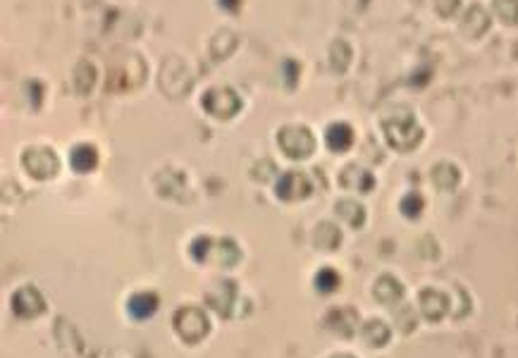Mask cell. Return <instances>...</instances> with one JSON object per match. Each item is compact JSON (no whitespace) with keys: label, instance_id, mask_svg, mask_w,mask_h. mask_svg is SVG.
<instances>
[{"label":"cell","instance_id":"obj_19","mask_svg":"<svg viewBox=\"0 0 518 358\" xmlns=\"http://www.w3.org/2000/svg\"><path fill=\"white\" fill-rule=\"evenodd\" d=\"M420 208H423V201H420V196H406L404 203H401V210H404L406 215H415Z\"/></svg>","mask_w":518,"mask_h":358},{"label":"cell","instance_id":"obj_9","mask_svg":"<svg viewBox=\"0 0 518 358\" xmlns=\"http://www.w3.org/2000/svg\"><path fill=\"white\" fill-rule=\"evenodd\" d=\"M158 308V296L151 291H142V294H134L130 299V313L137 321H146L151 318Z\"/></svg>","mask_w":518,"mask_h":358},{"label":"cell","instance_id":"obj_12","mask_svg":"<svg viewBox=\"0 0 518 358\" xmlns=\"http://www.w3.org/2000/svg\"><path fill=\"white\" fill-rule=\"evenodd\" d=\"M69 163H72V168L76 172H91L96 168V163H98V156H96L91 146H76L72 156H69Z\"/></svg>","mask_w":518,"mask_h":358},{"label":"cell","instance_id":"obj_21","mask_svg":"<svg viewBox=\"0 0 518 358\" xmlns=\"http://www.w3.org/2000/svg\"><path fill=\"white\" fill-rule=\"evenodd\" d=\"M284 69H287V84L294 86V81H297V62L287 60L284 62Z\"/></svg>","mask_w":518,"mask_h":358},{"label":"cell","instance_id":"obj_7","mask_svg":"<svg viewBox=\"0 0 518 358\" xmlns=\"http://www.w3.org/2000/svg\"><path fill=\"white\" fill-rule=\"evenodd\" d=\"M311 194V182L301 172H287L277 182V196L284 201H301Z\"/></svg>","mask_w":518,"mask_h":358},{"label":"cell","instance_id":"obj_15","mask_svg":"<svg viewBox=\"0 0 518 358\" xmlns=\"http://www.w3.org/2000/svg\"><path fill=\"white\" fill-rule=\"evenodd\" d=\"M495 12L504 24H518V0H495Z\"/></svg>","mask_w":518,"mask_h":358},{"label":"cell","instance_id":"obj_14","mask_svg":"<svg viewBox=\"0 0 518 358\" xmlns=\"http://www.w3.org/2000/svg\"><path fill=\"white\" fill-rule=\"evenodd\" d=\"M213 246H215V253L213 255H217V263L220 265H234L236 260H239V255H241V251L239 248H236V244L232 239H222V241H213Z\"/></svg>","mask_w":518,"mask_h":358},{"label":"cell","instance_id":"obj_4","mask_svg":"<svg viewBox=\"0 0 518 358\" xmlns=\"http://www.w3.org/2000/svg\"><path fill=\"white\" fill-rule=\"evenodd\" d=\"M203 108H206L210 115H215V117L229 120L241 110V98L227 86L210 88V91L203 96Z\"/></svg>","mask_w":518,"mask_h":358},{"label":"cell","instance_id":"obj_11","mask_svg":"<svg viewBox=\"0 0 518 358\" xmlns=\"http://www.w3.org/2000/svg\"><path fill=\"white\" fill-rule=\"evenodd\" d=\"M325 139H328V146L332 151H337V153H342V151H347L351 142H354V132H351V127L349 125H344V122H337V125H332L328 134H325Z\"/></svg>","mask_w":518,"mask_h":358},{"label":"cell","instance_id":"obj_22","mask_svg":"<svg viewBox=\"0 0 518 358\" xmlns=\"http://www.w3.org/2000/svg\"><path fill=\"white\" fill-rule=\"evenodd\" d=\"M220 3H222V8H225V10H236V8H239V0H220Z\"/></svg>","mask_w":518,"mask_h":358},{"label":"cell","instance_id":"obj_2","mask_svg":"<svg viewBox=\"0 0 518 358\" xmlns=\"http://www.w3.org/2000/svg\"><path fill=\"white\" fill-rule=\"evenodd\" d=\"M277 144L280 149H282L289 158H309L313 149H316V139H313V134L306 129V127H299V125H289L284 127V129L277 132Z\"/></svg>","mask_w":518,"mask_h":358},{"label":"cell","instance_id":"obj_3","mask_svg":"<svg viewBox=\"0 0 518 358\" xmlns=\"http://www.w3.org/2000/svg\"><path fill=\"white\" fill-rule=\"evenodd\" d=\"M175 330L184 342L196 344L208 335L210 325H208V318L198 308H182L175 316Z\"/></svg>","mask_w":518,"mask_h":358},{"label":"cell","instance_id":"obj_20","mask_svg":"<svg viewBox=\"0 0 518 358\" xmlns=\"http://www.w3.org/2000/svg\"><path fill=\"white\" fill-rule=\"evenodd\" d=\"M459 3H461V0H437V10H439V15L451 17L454 12H456Z\"/></svg>","mask_w":518,"mask_h":358},{"label":"cell","instance_id":"obj_23","mask_svg":"<svg viewBox=\"0 0 518 358\" xmlns=\"http://www.w3.org/2000/svg\"><path fill=\"white\" fill-rule=\"evenodd\" d=\"M337 358H349V356H337Z\"/></svg>","mask_w":518,"mask_h":358},{"label":"cell","instance_id":"obj_17","mask_svg":"<svg viewBox=\"0 0 518 358\" xmlns=\"http://www.w3.org/2000/svg\"><path fill=\"white\" fill-rule=\"evenodd\" d=\"M337 213H340L342 217H347L351 225H361V222H363V208H361V206H356L354 201H344V203H340V206H337Z\"/></svg>","mask_w":518,"mask_h":358},{"label":"cell","instance_id":"obj_8","mask_svg":"<svg viewBox=\"0 0 518 358\" xmlns=\"http://www.w3.org/2000/svg\"><path fill=\"white\" fill-rule=\"evenodd\" d=\"M461 27H464L466 36H473V38L483 36L485 31H488V27H490V15L483 8H478V5H476V8H471L468 12H466Z\"/></svg>","mask_w":518,"mask_h":358},{"label":"cell","instance_id":"obj_1","mask_svg":"<svg viewBox=\"0 0 518 358\" xmlns=\"http://www.w3.org/2000/svg\"><path fill=\"white\" fill-rule=\"evenodd\" d=\"M382 129H385L389 146H394V149H399V151H411L418 146L420 139H423V129H420V125L415 122L413 115H401V117L387 120V122L382 125Z\"/></svg>","mask_w":518,"mask_h":358},{"label":"cell","instance_id":"obj_6","mask_svg":"<svg viewBox=\"0 0 518 358\" xmlns=\"http://www.w3.org/2000/svg\"><path fill=\"white\" fill-rule=\"evenodd\" d=\"M43 308H46V301H43V296L34 289V287H22V289L12 296V311H15L19 318L41 316Z\"/></svg>","mask_w":518,"mask_h":358},{"label":"cell","instance_id":"obj_13","mask_svg":"<svg viewBox=\"0 0 518 358\" xmlns=\"http://www.w3.org/2000/svg\"><path fill=\"white\" fill-rule=\"evenodd\" d=\"M96 81V69L91 62H79L74 67V88L76 93H88Z\"/></svg>","mask_w":518,"mask_h":358},{"label":"cell","instance_id":"obj_18","mask_svg":"<svg viewBox=\"0 0 518 358\" xmlns=\"http://www.w3.org/2000/svg\"><path fill=\"white\" fill-rule=\"evenodd\" d=\"M340 284V277H337V272L335 270H330V267H325V270L318 272V277H316V287L321 289L323 294H330L335 287Z\"/></svg>","mask_w":518,"mask_h":358},{"label":"cell","instance_id":"obj_5","mask_svg":"<svg viewBox=\"0 0 518 358\" xmlns=\"http://www.w3.org/2000/svg\"><path fill=\"white\" fill-rule=\"evenodd\" d=\"M22 165H24V170L36 179H50L57 172V168H60L55 153L50 149H43V146H36V149L24 151Z\"/></svg>","mask_w":518,"mask_h":358},{"label":"cell","instance_id":"obj_16","mask_svg":"<svg viewBox=\"0 0 518 358\" xmlns=\"http://www.w3.org/2000/svg\"><path fill=\"white\" fill-rule=\"evenodd\" d=\"M330 57H332V65H335V69L344 72L347 65H349V60H351V50H349V46L344 41H337L335 46H332Z\"/></svg>","mask_w":518,"mask_h":358},{"label":"cell","instance_id":"obj_10","mask_svg":"<svg viewBox=\"0 0 518 358\" xmlns=\"http://www.w3.org/2000/svg\"><path fill=\"white\" fill-rule=\"evenodd\" d=\"M161 81H163V91H168L170 96H172V86H179L182 93L189 91V76H187L184 65H165Z\"/></svg>","mask_w":518,"mask_h":358}]
</instances>
